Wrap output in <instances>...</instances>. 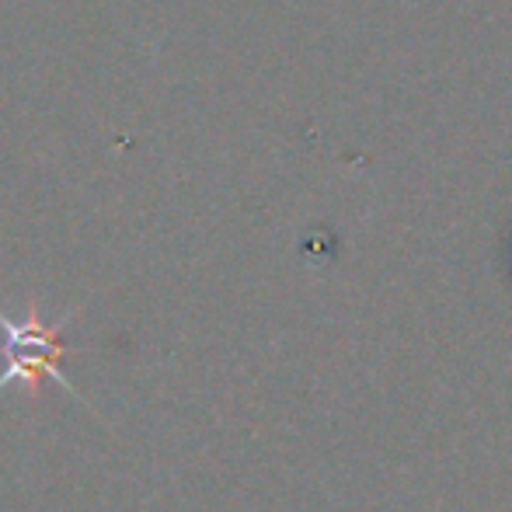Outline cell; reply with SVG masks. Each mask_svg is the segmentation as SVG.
<instances>
[{
	"mask_svg": "<svg viewBox=\"0 0 512 512\" xmlns=\"http://www.w3.org/2000/svg\"><path fill=\"white\" fill-rule=\"evenodd\" d=\"M0 335H4V370H0V391L14 380H35V377H53L60 387H67L70 394L74 384L60 373V356L67 352V345L60 342V324L46 328V324L35 317L28 321H11V317L0 314Z\"/></svg>",
	"mask_w": 512,
	"mask_h": 512,
	"instance_id": "1",
	"label": "cell"
}]
</instances>
